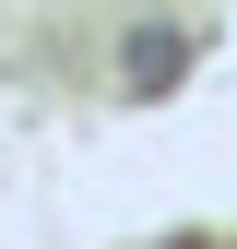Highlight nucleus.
I'll return each instance as SVG.
<instances>
[{
    "label": "nucleus",
    "instance_id": "f257e3e1",
    "mask_svg": "<svg viewBox=\"0 0 237 249\" xmlns=\"http://www.w3.org/2000/svg\"><path fill=\"white\" fill-rule=\"evenodd\" d=\"M166 71H190V36H166V24H142V36H131V83L154 95Z\"/></svg>",
    "mask_w": 237,
    "mask_h": 249
}]
</instances>
